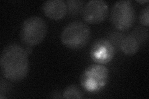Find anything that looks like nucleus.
Listing matches in <instances>:
<instances>
[{"label": "nucleus", "instance_id": "1", "mask_svg": "<svg viewBox=\"0 0 149 99\" xmlns=\"http://www.w3.org/2000/svg\"><path fill=\"white\" fill-rule=\"evenodd\" d=\"M0 66L3 76L12 82H19L29 72L28 53L25 48L16 44L6 46L0 58Z\"/></svg>", "mask_w": 149, "mask_h": 99}, {"label": "nucleus", "instance_id": "2", "mask_svg": "<svg viewBox=\"0 0 149 99\" xmlns=\"http://www.w3.org/2000/svg\"><path fill=\"white\" fill-rule=\"evenodd\" d=\"M61 41L67 48L79 50L85 46L91 39L89 26L81 21H73L66 26L61 34Z\"/></svg>", "mask_w": 149, "mask_h": 99}, {"label": "nucleus", "instance_id": "3", "mask_svg": "<svg viewBox=\"0 0 149 99\" xmlns=\"http://www.w3.org/2000/svg\"><path fill=\"white\" fill-rule=\"evenodd\" d=\"M47 32V26L44 19L33 16L23 22L20 30V39L22 44L34 46L43 41Z\"/></svg>", "mask_w": 149, "mask_h": 99}, {"label": "nucleus", "instance_id": "4", "mask_svg": "<svg viewBox=\"0 0 149 99\" xmlns=\"http://www.w3.org/2000/svg\"><path fill=\"white\" fill-rule=\"evenodd\" d=\"M108 69L102 64H92L88 66L80 78L82 87L87 92H96L103 89L108 82Z\"/></svg>", "mask_w": 149, "mask_h": 99}, {"label": "nucleus", "instance_id": "5", "mask_svg": "<svg viewBox=\"0 0 149 99\" xmlns=\"http://www.w3.org/2000/svg\"><path fill=\"white\" fill-rule=\"evenodd\" d=\"M136 12L130 0H121L116 2L112 8L111 21L116 29L125 31L131 27L135 22Z\"/></svg>", "mask_w": 149, "mask_h": 99}, {"label": "nucleus", "instance_id": "6", "mask_svg": "<svg viewBox=\"0 0 149 99\" xmlns=\"http://www.w3.org/2000/svg\"><path fill=\"white\" fill-rule=\"evenodd\" d=\"M108 4L103 0H91L86 3L82 11V17L90 24H99L105 20L108 15Z\"/></svg>", "mask_w": 149, "mask_h": 99}, {"label": "nucleus", "instance_id": "7", "mask_svg": "<svg viewBox=\"0 0 149 99\" xmlns=\"http://www.w3.org/2000/svg\"><path fill=\"white\" fill-rule=\"evenodd\" d=\"M115 54V48L111 42L106 39L96 40L93 44L90 55L93 61L97 64H106L113 60Z\"/></svg>", "mask_w": 149, "mask_h": 99}, {"label": "nucleus", "instance_id": "8", "mask_svg": "<svg viewBox=\"0 0 149 99\" xmlns=\"http://www.w3.org/2000/svg\"><path fill=\"white\" fill-rule=\"evenodd\" d=\"M42 11L46 17L58 21L66 16L67 7L63 0H48L43 3Z\"/></svg>", "mask_w": 149, "mask_h": 99}, {"label": "nucleus", "instance_id": "9", "mask_svg": "<svg viewBox=\"0 0 149 99\" xmlns=\"http://www.w3.org/2000/svg\"><path fill=\"white\" fill-rule=\"evenodd\" d=\"M139 42L132 34L124 37L120 45L121 51L125 55L129 56H132L136 54L139 50Z\"/></svg>", "mask_w": 149, "mask_h": 99}, {"label": "nucleus", "instance_id": "10", "mask_svg": "<svg viewBox=\"0 0 149 99\" xmlns=\"http://www.w3.org/2000/svg\"><path fill=\"white\" fill-rule=\"evenodd\" d=\"M67 12L72 16H77L79 13L82 12L85 2L78 0H68L66 2Z\"/></svg>", "mask_w": 149, "mask_h": 99}, {"label": "nucleus", "instance_id": "11", "mask_svg": "<svg viewBox=\"0 0 149 99\" xmlns=\"http://www.w3.org/2000/svg\"><path fill=\"white\" fill-rule=\"evenodd\" d=\"M63 98H83V93L78 87L74 85L68 86L63 92Z\"/></svg>", "mask_w": 149, "mask_h": 99}, {"label": "nucleus", "instance_id": "12", "mask_svg": "<svg viewBox=\"0 0 149 99\" xmlns=\"http://www.w3.org/2000/svg\"><path fill=\"white\" fill-rule=\"evenodd\" d=\"M140 22L144 26L148 27L149 26V6L147 5L144 8L141 13L139 17Z\"/></svg>", "mask_w": 149, "mask_h": 99}, {"label": "nucleus", "instance_id": "13", "mask_svg": "<svg viewBox=\"0 0 149 99\" xmlns=\"http://www.w3.org/2000/svg\"><path fill=\"white\" fill-rule=\"evenodd\" d=\"M26 50L27 51V53H28V55H29L31 53V51H32V46H27L26 48Z\"/></svg>", "mask_w": 149, "mask_h": 99}, {"label": "nucleus", "instance_id": "14", "mask_svg": "<svg viewBox=\"0 0 149 99\" xmlns=\"http://www.w3.org/2000/svg\"><path fill=\"white\" fill-rule=\"evenodd\" d=\"M137 2L139 3H148V0H143V1H137Z\"/></svg>", "mask_w": 149, "mask_h": 99}]
</instances>
